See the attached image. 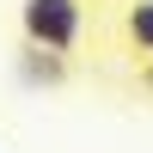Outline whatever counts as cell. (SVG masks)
I'll return each instance as SVG.
<instances>
[{
    "mask_svg": "<svg viewBox=\"0 0 153 153\" xmlns=\"http://www.w3.org/2000/svg\"><path fill=\"white\" fill-rule=\"evenodd\" d=\"M19 31L37 49L74 55L80 37H86V0H19Z\"/></svg>",
    "mask_w": 153,
    "mask_h": 153,
    "instance_id": "6da1fadb",
    "label": "cell"
},
{
    "mask_svg": "<svg viewBox=\"0 0 153 153\" xmlns=\"http://www.w3.org/2000/svg\"><path fill=\"white\" fill-rule=\"evenodd\" d=\"M68 74L74 61L61 49H37V43L19 49V86H31V92H55V86H68Z\"/></svg>",
    "mask_w": 153,
    "mask_h": 153,
    "instance_id": "7a4b0ae2",
    "label": "cell"
},
{
    "mask_svg": "<svg viewBox=\"0 0 153 153\" xmlns=\"http://www.w3.org/2000/svg\"><path fill=\"white\" fill-rule=\"evenodd\" d=\"M123 31H129V43H135V55H153V0H135L129 6V19H123Z\"/></svg>",
    "mask_w": 153,
    "mask_h": 153,
    "instance_id": "3957f363",
    "label": "cell"
},
{
    "mask_svg": "<svg viewBox=\"0 0 153 153\" xmlns=\"http://www.w3.org/2000/svg\"><path fill=\"white\" fill-rule=\"evenodd\" d=\"M141 86H147V92H153V55L141 61Z\"/></svg>",
    "mask_w": 153,
    "mask_h": 153,
    "instance_id": "277c9868",
    "label": "cell"
}]
</instances>
